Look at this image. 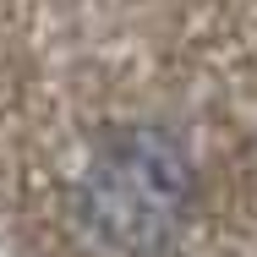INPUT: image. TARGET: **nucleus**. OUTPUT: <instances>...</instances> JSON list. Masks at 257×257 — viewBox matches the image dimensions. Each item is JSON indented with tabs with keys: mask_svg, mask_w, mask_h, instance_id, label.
Masks as SVG:
<instances>
[{
	"mask_svg": "<svg viewBox=\"0 0 257 257\" xmlns=\"http://www.w3.org/2000/svg\"><path fill=\"white\" fill-rule=\"evenodd\" d=\"M82 224L99 235L109 252L126 257H159L192 203V164L175 137L154 126H126L104 137L82 186Z\"/></svg>",
	"mask_w": 257,
	"mask_h": 257,
	"instance_id": "1",
	"label": "nucleus"
}]
</instances>
